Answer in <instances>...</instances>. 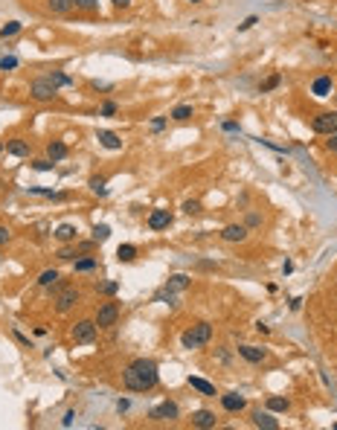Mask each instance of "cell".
<instances>
[{
    "label": "cell",
    "mask_w": 337,
    "mask_h": 430,
    "mask_svg": "<svg viewBox=\"0 0 337 430\" xmlns=\"http://www.w3.org/2000/svg\"><path fill=\"white\" fill-rule=\"evenodd\" d=\"M326 148H329L332 154H337V134H332V137L326 140Z\"/></svg>",
    "instance_id": "41"
},
{
    "label": "cell",
    "mask_w": 337,
    "mask_h": 430,
    "mask_svg": "<svg viewBox=\"0 0 337 430\" xmlns=\"http://www.w3.org/2000/svg\"><path fill=\"white\" fill-rule=\"evenodd\" d=\"M189 117H192V105H177L171 111V120H177V122H186Z\"/></svg>",
    "instance_id": "30"
},
{
    "label": "cell",
    "mask_w": 337,
    "mask_h": 430,
    "mask_svg": "<svg viewBox=\"0 0 337 430\" xmlns=\"http://www.w3.org/2000/svg\"><path fill=\"white\" fill-rule=\"evenodd\" d=\"M311 128H314V134H326V137L337 134V111H323V114H317V117L311 120Z\"/></svg>",
    "instance_id": "3"
},
{
    "label": "cell",
    "mask_w": 337,
    "mask_h": 430,
    "mask_svg": "<svg viewBox=\"0 0 337 430\" xmlns=\"http://www.w3.org/2000/svg\"><path fill=\"white\" fill-rule=\"evenodd\" d=\"M221 239L224 241H244L247 239V227H244V224H227V227L221 230Z\"/></svg>",
    "instance_id": "9"
},
{
    "label": "cell",
    "mask_w": 337,
    "mask_h": 430,
    "mask_svg": "<svg viewBox=\"0 0 337 430\" xmlns=\"http://www.w3.org/2000/svg\"><path fill=\"white\" fill-rule=\"evenodd\" d=\"M79 299H82V293L76 291V288H67V291L58 293V299H55V311H58V314H67Z\"/></svg>",
    "instance_id": "8"
},
{
    "label": "cell",
    "mask_w": 337,
    "mask_h": 430,
    "mask_svg": "<svg viewBox=\"0 0 337 430\" xmlns=\"http://www.w3.org/2000/svg\"><path fill=\"white\" fill-rule=\"evenodd\" d=\"M186 384L192 387V390H198L201 396H215V387L209 384V381H203V378H198V375H189L186 378Z\"/></svg>",
    "instance_id": "17"
},
{
    "label": "cell",
    "mask_w": 337,
    "mask_h": 430,
    "mask_svg": "<svg viewBox=\"0 0 337 430\" xmlns=\"http://www.w3.org/2000/svg\"><path fill=\"white\" fill-rule=\"evenodd\" d=\"M47 157H50L52 163L64 160V157H67V145H64L61 140H52V143H47Z\"/></svg>",
    "instance_id": "18"
},
{
    "label": "cell",
    "mask_w": 337,
    "mask_h": 430,
    "mask_svg": "<svg viewBox=\"0 0 337 430\" xmlns=\"http://www.w3.org/2000/svg\"><path fill=\"white\" fill-rule=\"evenodd\" d=\"M108 239H111V227H108V224H96V227H93V241L102 244V241H108Z\"/></svg>",
    "instance_id": "29"
},
{
    "label": "cell",
    "mask_w": 337,
    "mask_h": 430,
    "mask_svg": "<svg viewBox=\"0 0 337 430\" xmlns=\"http://www.w3.org/2000/svg\"><path fill=\"white\" fill-rule=\"evenodd\" d=\"M58 259H64V262H70V259H76V250H70V247H64V250L58 253Z\"/></svg>",
    "instance_id": "44"
},
{
    "label": "cell",
    "mask_w": 337,
    "mask_h": 430,
    "mask_svg": "<svg viewBox=\"0 0 337 430\" xmlns=\"http://www.w3.org/2000/svg\"><path fill=\"white\" fill-rule=\"evenodd\" d=\"M119 108H117V102H102V108H99V117H114Z\"/></svg>",
    "instance_id": "34"
},
{
    "label": "cell",
    "mask_w": 337,
    "mask_h": 430,
    "mask_svg": "<svg viewBox=\"0 0 337 430\" xmlns=\"http://www.w3.org/2000/svg\"><path fill=\"white\" fill-rule=\"evenodd\" d=\"M186 288H189V276H186V274H174V276H168L166 291L177 293V291H186Z\"/></svg>",
    "instance_id": "21"
},
{
    "label": "cell",
    "mask_w": 337,
    "mask_h": 430,
    "mask_svg": "<svg viewBox=\"0 0 337 430\" xmlns=\"http://www.w3.org/2000/svg\"><path fill=\"white\" fill-rule=\"evenodd\" d=\"M99 291H102V293H117V291H119V285H117V282H102Z\"/></svg>",
    "instance_id": "37"
},
{
    "label": "cell",
    "mask_w": 337,
    "mask_h": 430,
    "mask_svg": "<svg viewBox=\"0 0 337 430\" xmlns=\"http://www.w3.org/2000/svg\"><path fill=\"white\" fill-rule=\"evenodd\" d=\"M192 425L201 428V430L215 428V413H212V410H198V413H192Z\"/></svg>",
    "instance_id": "15"
},
{
    "label": "cell",
    "mask_w": 337,
    "mask_h": 430,
    "mask_svg": "<svg viewBox=\"0 0 337 430\" xmlns=\"http://www.w3.org/2000/svg\"><path fill=\"white\" fill-rule=\"evenodd\" d=\"M55 282H58V271H55V268H52V271H44V274L38 276V285H41V288H52Z\"/></svg>",
    "instance_id": "27"
},
{
    "label": "cell",
    "mask_w": 337,
    "mask_h": 430,
    "mask_svg": "<svg viewBox=\"0 0 337 430\" xmlns=\"http://www.w3.org/2000/svg\"><path fill=\"white\" fill-rule=\"evenodd\" d=\"M311 93H314L317 99H326V96L332 93V76H317V79L311 82Z\"/></svg>",
    "instance_id": "13"
},
{
    "label": "cell",
    "mask_w": 337,
    "mask_h": 430,
    "mask_svg": "<svg viewBox=\"0 0 337 430\" xmlns=\"http://www.w3.org/2000/svg\"><path fill=\"white\" fill-rule=\"evenodd\" d=\"M9 239H12V233H9L6 227H0V247H3V244H9Z\"/></svg>",
    "instance_id": "43"
},
{
    "label": "cell",
    "mask_w": 337,
    "mask_h": 430,
    "mask_svg": "<svg viewBox=\"0 0 337 430\" xmlns=\"http://www.w3.org/2000/svg\"><path fill=\"white\" fill-rule=\"evenodd\" d=\"M253 425H256V428H262V430H276V428H279V422L270 416V410H265V413H262V410H256V413H253Z\"/></svg>",
    "instance_id": "14"
},
{
    "label": "cell",
    "mask_w": 337,
    "mask_h": 430,
    "mask_svg": "<svg viewBox=\"0 0 337 430\" xmlns=\"http://www.w3.org/2000/svg\"><path fill=\"white\" fill-rule=\"evenodd\" d=\"M3 151H6V145H3V143H0V154H3Z\"/></svg>",
    "instance_id": "50"
},
{
    "label": "cell",
    "mask_w": 337,
    "mask_h": 430,
    "mask_svg": "<svg viewBox=\"0 0 337 430\" xmlns=\"http://www.w3.org/2000/svg\"><path fill=\"white\" fill-rule=\"evenodd\" d=\"M300 305H303V299H300V296H294V299H291V308L300 311Z\"/></svg>",
    "instance_id": "47"
},
{
    "label": "cell",
    "mask_w": 337,
    "mask_h": 430,
    "mask_svg": "<svg viewBox=\"0 0 337 430\" xmlns=\"http://www.w3.org/2000/svg\"><path fill=\"white\" fill-rule=\"evenodd\" d=\"M160 381V372H157V363L149 361V358H137L125 366L122 372V384L131 390V393H149L157 387Z\"/></svg>",
    "instance_id": "1"
},
{
    "label": "cell",
    "mask_w": 337,
    "mask_h": 430,
    "mask_svg": "<svg viewBox=\"0 0 337 430\" xmlns=\"http://www.w3.org/2000/svg\"><path fill=\"white\" fill-rule=\"evenodd\" d=\"M114 6H119V9H125V6H131V0H114Z\"/></svg>",
    "instance_id": "49"
},
{
    "label": "cell",
    "mask_w": 337,
    "mask_h": 430,
    "mask_svg": "<svg viewBox=\"0 0 337 430\" xmlns=\"http://www.w3.org/2000/svg\"><path fill=\"white\" fill-rule=\"evenodd\" d=\"M168 224H171V212L168 209H154L149 215V230H166Z\"/></svg>",
    "instance_id": "10"
},
{
    "label": "cell",
    "mask_w": 337,
    "mask_h": 430,
    "mask_svg": "<svg viewBox=\"0 0 337 430\" xmlns=\"http://www.w3.org/2000/svg\"><path fill=\"white\" fill-rule=\"evenodd\" d=\"M47 79H50V82H52L55 87H70V85H73V79H70L67 73H61V70H52Z\"/></svg>",
    "instance_id": "26"
},
{
    "label": "cell",
    "mask_w": 337,
    "mask_h": 430,
    "mask_svg": "<svg viewBox=\"0 0 337 430\" xmlns=\"http://www.w3.org/2000/svg\"><path fill=\"white\" fill-rule=\"evenodd\" d=\"M163 128H166V120H163V117H154V120H152V131H163Z\"/></svg>",
    "instance_id": "40"
},
{
    "label": "cell",
    "mask_w": 337,
    "mask_h": 430,
    "mask_svg": "<svg viewBox=\"0 0 337 430\" xmlns=\"http://www.w3.org/2000/svg\"><path fill=\"white\" fill-rule=\"evenodd\" d=\"M209 340H212V326L209 323H195V326H189L180 334V346L183 349H201Z\"/></svg>",
    "instance_id": "2"
},
{
    "label": "cell",
    "mask_w": 337,
    "mask_h": 430,
    "mask_svg": "<svg viewBox=\"0 0 337 430\" xmlns=\"http://www.w3.org/2000/svg\"><path fill=\"white\" fill-rule=\"evenodd\" d=\"M93 268H96V259L93 256L73 259V271H76V274H87V271H93Z\"/></svg>",
    "instance_id": "23"
},
{
    "label": "cell",
    "mask_w": 337,
    "mask_h": 430,
    "mask_svg": "<svg viewBox=\"0 0 337 430\" xmlns=\"http://www.w3.org/2000/svg\"><path fill=\"white\" fill-rule=\"evenodd\" d=\"M90 189L96 192V195H102V198H105V195H108V180H105L102 174H96V177H90Z\"/></svg>",
    "instance_id": "28"
},
{
    "label": "cell",
    "mask_w": 337,
    "mask_h": 430,
    "mask_svg": "<svg viewBox=\"0 0 337 430\" xmlns=\"http://www.w3.org/2000/svg\"><path fill=\"white\" fill-rule=\"evenodd\" d=\"M117 259H119V262H134V259H137V247H134V244H119V247H117Z\"/></svg>",
    "instance_id": "25"
},
{
    "label": "cell",
    "mask_w": 337,
    "mask_h": 430,
    "mask_svg": "<svg viewBox=\"0 0 337 430\" xmlns=\"http://www.w3.org/2000/svg\"><path fill=\"white\" fill-rule=\"evenodd\" d=\"M20 26H23V23H17V20H9V23L0 29V38H3V41H6V38H15V35L20 32Z\"/></svg>",
    "instance_id": "31"
},
{
    "label": "cell",
    "mask_w": 337,
    "mask_h": 430,
    "mask_svg": "<svg viewBox=\"0 0 337 430\" xmlns=\"http://www.w3.org/2000/svg\"><path fill=\"white\" fill-rule=\"evenodd\" d=\"M73 422H76V413H73V410H67V416L61 419V425H64V428H73Z\"/></svg>",
    "instance_id": "42"
},
{
    "label": "cell",
    "mask_w": 337,
    "mask_h": 430,
    "mask_svg": "<svg viewBox=\"0 0 337 430\" xmlns=\"http://www.w3.org/2000/svg\"><path fill=\"white\" fill-rule=\"evenodd\" d=\"M96 140H99L105 148H111V151H119V148H122V140H119L114 131H99V134H96Z\"/></svg>",
    "instance_id": "19"
},
{
    "label": "cell",
    "mask_w": 337,
    "mask_h": 430,
    "mask_svg": "<svg viewBox=\"0 0 337 430\" xmlns=\"http://www.w3.org/2000/svg\"><path fill=\"white\" fill-rule=\"evenodd\" d=\"M192 3H201V0H192Z\"/></svg>",
    "instance_id": "51"
},
{
    "label": "cell",
    "mask_w": 337,
    "mask_h": 430,
    "mask_svg": "<svg viewBox=\"0 0 337 430\" xmlns=\"http://www.w3.org/2000/svg\"><path fill=\"white\" fill-rule=\"evenodd\" d=\"M117 320H119V305L117 302H102L99 311H96V317H93V323H96L99 328L117 326Z\"/></svg>",
    "instance_id": "6"
},
{
    "label": "cell",
    "mask_w": 337,
    "mask_h": 430,
    "mask_svg": "<svg viewBox=\"0 0 337 430\" xmlns=\"http://www.w3.org/2000/svg\"><path fill=\"white\" fill-rule=\"evenodd\" d=\"M152 419H157V422H174V419H180V407L174 404V401H160L157 407H152Z\"/></svg>",
    "instance_id": "7"
},
{
    "label": "cell",
    "mask_w": 337,
    "mask_h": 430,
    "mask_svg": "<svg viewBox=\"0 0 337 430\" xmlns=\"http://www.w3.org/2000/svg\"><path fill=\"white\" fill-rule=\"evenodd\" d=\"M238 355L250 363H262L268 358V349H259V346H238Z\"/></svg>",
    "instance_id": "11"
},
{
    "label": "cell",
    "mask_w": 337,
    "mask_h": 430,
    "mask_svg": "<svg viewBox=\"0 0 337 430\" xmlns=\"http://www.w3.org/2000/svg\"><path fill=\"white\" fill-rule=\"evenodd\" d=\"M128 407H131V401H128V398H119V401H117V410H119V413H125Z\"/></svg>",
    "instance_id": "45"
},
{
    "label": "cell",
    "mask_w": 337,
    "mask_h": 430,
    "mask_svg": "<svg viewBox=\"0 0 337 430\" xmlns=\"http://www.w3.org/2000/svg\"><path fill=\"white\" fill-rule=\"evenodd\" d=\"M17 67V55H3L0 58V70H15Z\"/></svg>",
    "instance_id": "33"
},
{
    "label": "cell",
    "mask_w": 337,
    "mask_h": 430,
    "mask_svg": "<svg viewBox=\"0 0 337 430\" xmlns=\"http://www.w3.org/2000/svg\"><path fill=\"white\" fill-rule=\"evenodd\" d=\"M256 331H259V334H268V331H270V326H265V323H259V326H256Z\"/></svg>",
    "instance_id": "48"
},
{
    "label": "cell",
    "mask_w": 337,
    "mask_h": 430,
    "mask_svg": "<svg viewBox=\"0 0 337 430\" xmlns=\"http://www.w3.org/2000/svg\"><path fill=\"white\" fill-rule=\"evenodd\" d=\"M221 404H224V410H227V413H238V410H244V407H247V401L238 396V393H227V396H221Z\"/></svg>",
    "instance_id": "12"
},
{
    "label": "cell",
    "mask_w": 337,
    "mask_h": 430,
    "mask_svg": "<svg viewBox=\"0 0 337 430\" xmlns=\"http://www.w3.org/2000/svg\"><path fill=\"white\" fill-rule=\"evenodd\" d=\"M29 96L38 99V102H50V99L58 96V87L52 85L50 79H35L32 85H29Z\"/></svg>",
    "instance_id": "5"
},
{
    "label": "cell",
    "mask_w": 337,
    "mask_h": 430,
    "mask_svg": "<svg viewBox=\"0 0 337 430\" xmlns=\"http://www.w3.org/2000/svg\"><path fill=\"white\" fill-rule=\"evenodd\" d=\"M32 166H35V169H38V172H50V169H52V166H55V163H52L50 157H47V160H35Z\"/></svg>",
    "instance_id": "36"
},
{
    "label": "cell",
    "mask_w": 337,
    "mask_h": 430,
    "mask_svg": "<svg viewBox=\"0 0 337 430\" xmlns=\"http://www.w3.org/2000/svg\"><path fill=\"white\" fill-rule=\"evenodd\" d=\"M76 9H96V0H73Z\"/></svg>",
    "instance_id": "38"
},
{
    "label": "cell",
    "mask_w": 337,
    "mask_h": 430,
    "mask_svg": "<svg viewBox=\"0 0 337 430\" xmlns=\"http://www.w3.org/2000/svg\"><path fill=\"white\" fill-rule=\"evenodd\" d=\"M96 323L93 320H79L76 326L70 328V337H73V343H93L96 340Z\"/></svg>",
    "instance_id": "4"
},
{
    "label": "cell",
    "mask_w": 337,
    "mask_h": 430,
    "mask_svg": "<svg viewBox=\"0 0 337 430\" xmlns=\"http://www.w3.org/2000/svg\"><path fill=\"white\" fill-rule=\"evenodd\" d=\"M279 82H282V76H279V73L268 76V79H265V85H262V93H270L273 87H279Z\"/></svg>",
    "instance_id": "32"
},
{
    "label": "cell",
    "mask_w": 337,
    "mask_h": 430,
    "mask_svg": "<svg viewBox=\"0 0 337 430\" xmlns=\"http://www.w3.org/2000/svg\"><path fill=\"white\" fill-rule=\"evenodd\" d=\"M76 233H79V230H76L73 224H58L52 236H55L58 241H73V239H76Z\"/></svg>",
    "instance_id": "22"
},
{
    "label": "cell",
    "mask_w": 337,
    "mask_h": 430,
    "mask_svg": "<svg viewBox=\"0 0 337 430\" xmlns=\"http://www.w3.org/2000/svg\"><path fill=\"white\" fill-rule=\"evenodd\" d=\"M259 224H262V218H259L256 212H250V215H247V227H259Z\"/></svg>",
    "instance_id": "46"
},
{
    "label": "cell",
    "mask_w": 337,
    "mask_h": 430,
    "mask_svg": "<svg viewBox=\"0 0 337 430\" xmlns=\"http://www.w3.org/2000/svg\"><path fill=\"white\" fill-rule=\"evenodd\" d=\"M256 20H259V17H256V15H250L247 20H244V23H238V32H247V29H250V26L256 23Z\"/></svg>",
    "instance_id": "39"
},
{
    "label": "cell",
    "mask_w": 337,
    "mask_h": 430,
    "mask_svg": "<svg viewBox=\"0 0 337 430\" xmlns=\"http://www.w3.org/2000/svg\"><path fill=\"white\" fill-rule=\"evenodd\" d=\"M47 6H50L52 15H67L73 9V0H47Z\"/></svg>",
    "instance_id": "24"
},
{
    "label": "cell",
    "mask_w": 337,
    "mask_h": 430,
    "mask_svg": "<svg viewBox=\"0 0 337 430\" xmlns=\"http://www.w3.org/2000/svg\"><path fill=\"white\" fill-rule=\"evenodd\" d=\"M183 212H186V215H198V212H201V201H186Z\"/></svg>",
    "instance_id": "35"
},
{
    "label": "cell",
    "mask_w": 337,
    "mask_h": 430,
    "mask_svg": "<svg viewBox=\"0 0 337 430\" xmlns=\"http://www.w3.org/2000/svg\"><path fill=\"white\" fill-rule=\"evenodd\" d=\"M6 154L29 157V143H26V140H9V143H6Z\"/></svg>",
    "instance_id": "16"
},
{
    "label": "cell",
    "mask_w": 337,
    "mask_h": 430,
    "mask_svg": "<svg viewBox=\"0 0 337 430\" xmlns=\"http://www.w3.org/2000/svg\"><path fill=\"white\" fill-rule=\"evenodd\" d=\"M265 407H268L270 413H288V410H291V401L282 396H270L268 401H265Z\"/></svg>",
    "instance_id": "20"
}]
</instances>
